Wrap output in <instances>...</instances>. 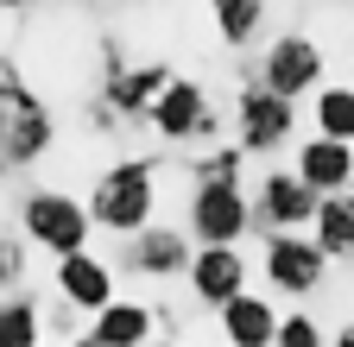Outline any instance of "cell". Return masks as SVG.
Returning <instances> with one entry per match:
<instances>
[{
    "label": "cell",
    "mask_w": 354,
    "mask_h": 347,
    "mask_svg": "<svg viewBox=\"0 0 354 347\" xmlns=\"http://www.w3.org/2000/svg\"><path fill=\"white\" fill-rule=\"evenodd\" d=\"M88 221L102 234L127 240L146 221H158V158H114L95 184H88Z\"/></svg>",
    "instance_id": "7a4b0ae2"
},
{
    "label": "cell",
    "mask_w": 354,
    "mask_h": 347,
    "mask_svg": "<svg viewBox=\"0 0 354 347\" xmlns=\"http://www.w3.org/2000/svg\"><path fill=\"white\" fill-rule=\"evenodd\" d=\"M158 335H171V328H165V316H158V303H146V297H114V303H102V310L88 316V328H82V341H95V347H146V341H158Z\"/></svg>",
    "instance_id": "4fadbf2b"
},
{
    "label": "cell",
    "mask_w": 354,
    "mask_h": 347,
    "mask_svg": "<svg viewBox=\"0 0 354 347\" xmlns=\"http://www.w3.org/2000/svg\"><path fill=\"white\" fill-rule=\"evenodd\" d=\"M57 146V108L32 76L13 70V57H0V164L26 170Z\"/></svg>",
    "instance_id": "6da1fadb"
},
{
    "label": "cell",
    "mask_w": 354,
    "mask_h": 347,
    "mask_svg": "<svg viewBox=\"0 0 354 347\" xmlns=\"http://www.w3.org/2000/svg\"><path fill=\"white\" fill-rule=\"evenodd\" d=\"M310 234H317V246L329 252V266H354V202L335 190L317 202V215H310Z\"/></svg>",
    "instance_id": "e0dca14e"
},
{
    "label": "cell",
    "mask_w": 354,
    "mask_h": 347,
    "mask_svg": "<svg viewBox=\"0 0 354 347\" xmlns=\"http://www.w3.org/2000/svg\"><path fill=\"white\" fill-rule=\"evenodd\" d=\"M184 284H190V297L203 303V310H221L234 290H247V252H241V240H196Z\"/></svg>",
    "instance_id": "8fae6325"
},
{
    "label": "cell",
    "mask_w": 354,
    "mask_h": 347,
    "mask_svg": "<svg viewBox=\"0 0 354 347\" xmlns=\"http://www.w3.org/2000/svg\"><path fill=\"white\" fill-rule=\"evenodd\" d=\"M342 196H348V202H354V184H348V190H342Z\"/></svg>",
    "instance_id": "cb8c5ba5"
},
{
    "label": "cell",
    "mask_w": 354,
    "mask_h": 347,
    "mask_svg": "<svg viewBox=\"0 0 354 347\" xmlns=\"http://www.w3.org/2000/svg\"><path fill=\"white\" fill-rule=\"evenodd\" d=\"M291 170L317 196H335V190L354 184V146L348 139H329V133H310L304 146H291Z\"/></svg>",
    "instance_id": "5bb4252c"
},
{
    "label": "cell",
    "mask_w": 354,
    "mask_h": 347,
    "mask_svg": "<svg viewBox=\"0 0 354 347\" xmlns=\"http://www.w3.org/2000/svg\"><path fill=\"white\" fill-rule=\"evenodd\" d=\"M190 252H196L190 228H177V221H146L140 234H127V240H120V266H127V278L177 284V278L190 272Z\"/></svg>",
    "instance_id": "9c48e42d"
},
{
    "label": "cell",
    "mask_w": 354,
    "mask_h": 347,
    "mask_svg": "<svg viewBox=\"0 0 354 347\" xmlns=\"http://www.w3.org/2000/svg\"><path fill=\"white\" fill-rule=\"evenodd\" d=\"M310 120H317V133L354 146V89L348 82H323V89L310 95Z\"/></svg>",
    "instance_id": "d6986e66"
},
{
    "label": "cell",
    "mask_w": 354,
    "mask_h": 347,
    "mask_svg": "<svg viewBox=\"0 0 354 347\" xmlns=\"http://www.w3.org/2000/svg\"><path fill=\"white\" fill-rule=\"evenodd\" d=\"M215 335L228 341V347H272V335H279V303L259 297V290H234L215 310Z\"/></svg>",
    "instance_id": "9a60e30c"
},
{
    "label": "cell",
    "mask_w": 354,
    "mask_h": 347,
    "mask_svg": "<svg viewBox=\"0 0 354 347\" xmlns=\"http://www.w3.org/2000/svg\"><path fill=\"white\" fill-rule=\"evenodd\" d=\"M190 177H247V152L234 139H215L203 158H190Z\"/></svg>",
    "instance_id": "ffe728a7"
},
{
    "label": "cell",
    "mask_w": 354,
    "mask_h": 347,
    "mask_svg": "<svg viewBox=\"0 0 354 347\" xmlns=\"http://www.w3.org/2000/svg\"><path fill=\"white\" fill-rule=\"evenodd\" d=\"M26 284V234L0 228V290H19Z\"/></svg>",
    "instance_id": "7402d4cb"
},
{
    "label": "cell",
    "mask_w": 354,
    "mask_h": 347,
    "mask_svg": "<svg viewBox=\"0 0 354 347\" xmlns=\"http://www.w3.org/2000/svg\"><path fill=\"white\" fill-rule=\"evenodd\" d=\"M329 341V328L317 322V316H304V310H279V335H272V347H323Z\"/></svg>",
    "instance_id": "44dd1931"
},
{
    "label": "cell",
    "mask_w": 354,
    "mask_h": 347,
    "mask_svg": "<svg viewBox=\"0 0 354 347\" xmlns=\"http://www.w3.org/2000/svg\"><path fill=\"white\" fill-rule=\"evenodd\" d=\"M323 70H329V57H323V45L310 32H279V38H266L253 76L266 82V89H279L285 101H310L323 89Z\"/></svg>",
    "instance_id": "ba28073f"
},
{
    "label": "cell",
    "mask_w": 354,
    "mask_h": 347,
    "mask_svg": "<svg viewBox=\"0 0 354 347\" xmlns=\"http://www.w3.org/2000/svg\"><path fill=\"white\" fill-rule=\"evenodd\" d=\"M329 341H342V347H354V322H342V328H335Z\"/></svg>",
    "instance_id": "603a6c76"
},
{
    "label": "cell",
    "mask_w": 354,
    "mask_h": 347,
    "mask_svg": "<svg viewBox=\"0 0 354 347\" xmlns=\"http://www.w3.org/2000/svg\"><path fill=\"white\" fill-rule=\"evenodd\" d=\"M146 126L165 139V146H215L221 133H228V114L215 108V95L203 89L196 76H165L158 82V95H152V108H146Z\"/></svg>",
    "instance_id": "3957f363"
},
{
    "label": "cell",
    "mask_w": 354,
    "mask_h": 347,
    "mask_svg": "<svg viewBox=\"0 0 354 347\" xmlns=\"http://www.w3.org/2000/svg\"><path fill=\"white\" fill-rule=\"evenodd\" d=\"M228 126H234V146L247 158H272V152H291V133H297V101H285L279 89H266L259 76L241 82V95L228 108Z\"/></svg>",
    "instance_id": "277c9868"
},
{
    "label": "cell",
    "mask_w": 354,
    "mask_h": 347,
    "mask_svg": "<svg viewBox=\"0 0 354 347\" xmlns=\"http://www.w3.org/2000/svg\"><path fill=\"white\" fill-rule=\"evenodd\" d=\"M44 341V316L32 290H0V347H38Z\"/></svg>",
    "instance_id": "ac0fdd59"
},
{
    "label": "cell",
    "mask_w": 354,
    "mask_h": 347,
    "mask_svg": "<svg viewBox=\"0 0 354 347\" xmlns=\"http://www.w3.org/2000/svg\"><path fill=\"white\" fill-rule=\"evenodd\" d=\"M259 272H266V284L279 297H317L329 284V252L317 246L310 228H266Z\"/></svg>",
    "instance_id": "5b68a950"
},
{
    "label": "cell",
    "mask_w": 354,
    "mask_h": 347,
    "mask_svg": "<svg viewBox=\"0 0 354 347\" xmlns=\"http://www.w3.org/2000/svg\"><path fill=\"white\" fill-rule=\"evenodd\" d=\"M19 234H26V246H38V252H76V246H88V234H95V221H88V202H76L70 190H26V202H19Z\"/></svg>",
    "instance_id": "8992f818"
},
{
    "label": "cell",
    "mask_w": 354,
    "mask_h": 347,
    "mask_svg": "<svg viewBox=\"0 0 354 347\" xmlns=\"http://www.w3.org/2000/svg\"><path fill=\"white\" fill-rule=\"evenodd\" d=\"M266 19H272V0H209V26L228 51H253L266 38Z\"/></svg>",
    "instance_id": "2e32d148"
},
{
    "label": "cell",
    "mask_w": 354,
    "mask_h": 347,
    "mask_svg": "<svg viewBox=\"0 0 354 347\" xmlns=\"http://www.w3.org/2000/svg\"><path fill=\"white\" fill-rule=\"evenodd\" d=\"M0 177H7V164H0Z\"/></svg>",
    "instance_id": "d4e9b609"
},
{
    "label": "cell",
    "mask_w": 354,
    "mask_h": 347,
    "mask_svg": "<svg viewBox=\"0 0 354 347\" xmlns=\"http://www.w3.org/2000/svg\"><path fill=\"white\" fill-rule=\"evenodd\" d=\"M184 228H190V240H247L259 228L253 221V190L241 177H196Z\"/></svg>",
    "instance_id": "52a82bcc"
},
{
    "label": "cell",
    "mask_w": 354,
    "mask_h": 347,
    "mask_svg": "<svg viewBox=\"0 0 354 347\" xmlns=\"http://www.w3.org/2000/svg\"><path fill=\"white\" fill-rule=\"evenodd\" d=\"M51 284H57V303H64V310H76V316H95L102 303H114V297H120V272L108 266L102 252H88V246L57 252Z\"/></svg>",
    "instance_id": "30bf717a"
},
{
    "label": "cell",
    "mask_w": 354,
    "mask_h": 347,
    "mask_svg": "<svg viewBox=\"0 0 354 347\" xmlns=\"http://www.w3.org/2000/svg\"><path fill=\"white\" fill-rule=\"evenodd\" d=\"M317 190H310L297 170L272 164V170H259V184H253V221L259 228H310V215H317Z\"/></svg>",
    "instance_id": "7c38bea8"
}]
</instances>
